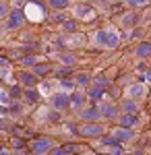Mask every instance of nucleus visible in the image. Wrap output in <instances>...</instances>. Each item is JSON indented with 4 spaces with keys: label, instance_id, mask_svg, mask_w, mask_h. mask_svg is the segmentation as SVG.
Segmentation results:
<instances>
[{
    "label": "nucleus",
    "instance_id": "obj_1",
    "mask_svg": "<svg viewBox=\"0 0 151 155\" xmlns=\"http://www.w3.org/2000/svg\"><path fill=\"white\" fill-rule=\"evenodd\" d=\"M31 151L37 155H44L48 151H52V139L48 137H39V139H33L31 141Z\"/></svg>",
    "mask_w": 151,
    "mask_h": 155
},
{
    "label": "nucleus",
    "instance_id": "obj_2",
    "mask_svg": "<svg viewBox=\"0 0 151 155\" xmlns=\"http://www.w3.org/2000/svg\"><path fill=\"white\" fill-rule=\"evenodd\" d=\"M104 126H102V124H95V122H91V124H83L81 128H79V134H81V137H87V139H91V137H102V134H104Z\"/></svg>",
    "mask_w": 151,
    "mask_h": 155
},
{
    "label": "nucleus",
    "instance_id": "obj_3",
    "mask_svg": "<svg viewBox=\"0 0 151 155\" xmlns=\"http://www.w3.org/2000/svg\"><path fill=\"white\" fill-rule=\"evenodd\" d=\"M23 23H25V12L21 11V8L8 11V21H6V27H8V29H19Z\"/></svg>",
    "mask_w": 151,
    "mask_h": 155
},
{
    "label": "nucleus",
    "instance_id": "obj_4",
    "mask_svg": "<svg viewBox=\"0 0 151 155\" xmlns=\"http://www.w3.org/2000/svg\"><path fill=\"white\" fill-rule=\"evenodd\" d=\"M52 106H54V110H58V112L70 107V95H66V93H56V95H52Z\"/></svg>",
    "mask_w": 151,
    "mask_h": 155
},
{
    "label": "nucleus",
    "instance_id": "obj_5",
    "mask_svg": "<svg viewBox=\"0 0 151 155\" xmlns=\"http://www.w3.org/2000/svg\"><path fill=\"white\" fill-rule=\"evenodd\" d=\"M99 116L102 118H108V120H114V118H118L120 114H118V106L116 104H102V107H99Z\"/></svg>",
    "mask_w": 151,
    "mask_h": 155
},
{
    "label": "nucleus",
    "instance_id": "obj_6",
    "mask_svg": "<svg viewBox=\"0 0 151 155\" xmlns=\"http://www.w3.org/2000/svg\"><path fill=\"white\" fill-rule=\"evenodd\" d=\"M79 116H81V120H85V122H91V120H99L102 118V116H99V107H95V106L81 107Z\"/></svg>",
    "mask_w": 151,
    "mask_h": 155
},
{
    "label": "nucleus",
    "instance_id": "obj_7",
    "mask_svg": "<svg viewBox=\"0 0 151 155\" xmlns=\"http://www.w3.org/2000/svg\"><path fill=\"white\" fill-rule=\"evenodd\" d=\"M112 137L116 139V143H126V141H130L135 134H133V128H114V132H112Z\"/></svg>",
    "mask_w": 151,
    "mask_h": 155
},
{
    "label": "nucleus",
    "instance_id": "obj_8",
    "mask_svg": "<svg viewBox=\"0 0 151 155\" xmlns=\"http://www.w3.org/2000/svg\"><path fill=\"white\" fill-rule=\"evenodd\" d=\"M118 124H120V128H133L137 124V114H120Z\"/></svg>",
    "mask_w": 151,
    "mask_h": 155
},
{
    "label": "nucleus",
    "instance_id": "obj_9",
    "mask_svg": "<svg viewBox=\"0 0 151 155\" xmlns=\"http://www.w3.org/2000/svg\"><path fill=\"white\" fill-rule=\"evenodd\" d=\"M135 54L139 56V58H149L151 56V41H143V44H139L137 46V50H135Z\"/></svg>",
    "mask_w": 151,
    "mask_h": 155
},
{
    "label": "nucleus",
    "instance_id": "obj_10",
    "mask_svg": "<svg viewBox=\"0 0 151 155\" xmlns=\"http://www.w3.org/2000/svg\"><path fill=\"white\" fill-rule=\"evenodd\" d=\"M31 72H33L35 77H46V74L52 72V66L48 62H42V64H35L33 68H31Z\"/></svg>",
    "mask_w": 151,
    "mask_h": 155
},
{
    "label": "nucleus",
    "instance_id": "obj_11",
    "mask_svg": "<svg viewBox=\"0 0 151 155\" xmlns=\"http://www.w3.org/2000/svg\"><path fill=\"white\" fill-rule=\"evenodd\" d=\"M70 107H77V110L85 107V95H83L81 91H75L70 95Z\"/></svg>",
    "mask_w": 151,
    "mask_h": 155
},
{
    "label": "nucleus",
    "instance_id": "obj_12",
    "mask_svg": "<svg viewBox=\"0 0 151 155\" xmlns=\"http://www.w3.org/2000/svg\"><path fill=\"white\" fill-rule=\"evenodd\" d=\"M120 107H122V112L124 114H137V101L133 99V97H128V99H124L122 104H120Z\"/></svg>",
    "mask_w": 151,
    "mask_h": 155
},
{
    "label": "nucleus",
    "instance_id": "obj_13",
    "mask_svg": "<svg viewBox=\"0 0 151 155\" xmlns=\"http://www.w3.org/2000/svg\"><path fill=\"white\" fill-rule=\"evenodd\" d=\"M106 48H118L120 46V35L114 33V31H108V35H106Z\"/></svg>",
    "mask_w": 151,
    "mask_h": 155
},
{
    "label": "nucleus",
    "instance_id": "obj_14",
    "mask_svg": "<svg viewBox=\"0 0 151 155\" xmlns=\"http://www.w3.org/2000/svg\"><path fill=\"white\" fill-rule=\"evenodd\" d=\"M137 23H139V15H137V12H128V15L122 17V25L128 27V29H130V27H135Z\"/></svg>",
    "mask_w": 151,
    "mask_h": 155
},
{
    "label": "nucleus",
    "instance_id": "obj_15",
    "mask_svg": "<svg viewBox=\"0 0 151 155\" xmlns=\"http://www.w3.org/2000/svg\"><path fill=\"white\" fill-rule=\"evenodd\" d=\"M77 149H79L77 145H64V147H58V149H52V155H70Z\"/></svg>",
    "mask_w": 151,
    "mask_h": 155
},
{
    "label": "nucleus",
    "instance_id": "obj_16",
    "mask_svg": "<svg viewBox=\"0 0 151 155\" xmlns=\"http://www.w3.org/2000/svg\"><path fill=\"white\" fill-rule=\"evenodd\" d=\"M37 79H39V77H35L33 72H21V83L27 85V87H33V85L37 83Z\"/></svg>",
    "mask_w": 151,
    "mask_h": 155
},
{
    "label": "nucleus",
    "instance_id": "obj_17",
    "mask_svg": "<svg viewBox=\"0 0 151 155\" xmlns=\"http://www.w3.org/2000/svg\"><path fill=\"white\" fill-rule=\"evenodd\" d=\"M104 87H97V85H95V87H89V91H87V95L91 97V99H99V97H104Z\"/></svg>",
    "mask_w": 151,
    "mask_h": 155
},
{
    "label": "nucleus",
    "instance_id": "obj_18",
    "mask_svg": "<svg viewBox=\"0 0 151 155\" xmlns=\"http://www.w3.org/2000/svg\"><path fill=\"white\" fill-rule=\"evenodd\" d=\"M48 4H50L52 8H56V11H62V8L69 6V0H48Z\"/></svg>",
    "mask_w": 151,
    "mask_h": 155
},
{
    "label": "nucleus",
    "instance_id": "obj_19",
    "mask_svg": "<svg viewBox=\"0 0 151 155\" xmlns=\"http://www.w3.org/2000/svg\"><path fill=\"white\" fill-rule=\"evenodd\" d=\"M19 62H21V64H25V66H35V64H37V58H35V56H31V54H25L23 58H19Z\"/></svg>",
    "mask_w": 151,
    "mask_h": 155
},
{
    "label": "nucleus",
    "instance_id": "obj_20",
    "mask_svg": "<svg viewBox=\"0 0 151 155\" xmlns=\"http://www.w3.org/2000/svg\"><path fill=\"white\" fill-rule=\"evenodd\" d=\"M75 12H77V17H85V15H89V12H91V6H89V4H79Z\"/></svg>",
    "mask_w": 151,
    "mask_h": 155
},
{
    "label": "nucleus",
    "instance_id": "obj_21",
    "mask_svg": "<svg viewBox=\"0 0 151 155\" xmlns=\"http://www.w3.org/2000/svg\"><path fill=\"white\" fill-rule=\"evenodd\" d=\"M60 60H62V64H66L69 68H70V66H72V64H75V62H77L72 54H62V56H60Z\"/></svg>",
    "mask_w": 151,
    "mask_h": 155
},
{
    "label": "nucleus",
    "instance_id": "obj_22",
    "mask_svg": "<svg viewBox=\"0 0 151 155\" xmlns=\"http://www.w3.org/2000/svg\"><path fill=\"white\" fill-rule=\"evenodd\" d=\"M25 97H27L29 101H37V99H39V93H37L35 89H25Z\"/></svg>",
    "mask_w": 151,
    "mask_h": 155
},
{
    "label": "nucleus",
    "instance_id": "obj_23",
    "mask_svg": "<svg viewBox=\"0 0 151 155\" xmlns=\"http://www.w3.org/2000/svg\"><path fill=\"white\" fill-rule=\"evenodd\" d=\"M89 81H91V79H89V74H85V72H83V74H77V79H75L77 85H89Z\"/></svg>",
    "mask_w": 151,
    "mask_h": 155
},
{
    "label": "nucleus",
    "instance_id": "obj_24",
    "mask_svg": "<svg viewBox=\"0 0 151 155\" xmlns=\"http://www.w3.org/2000/svg\"><path fill=\"white\" fill-rule=\"evenodd\" d=\"M145 91H143V85H133L130 87V97L135 95V97H139V95H143Z\"/></svg>",
    "mask_w": 151,
    "mask_h": 155
},
{
    "label": "nucleus",
    "instance_id": "obj_25",
    "mask_svg": "<svg viewBox=\"0 0 151 155\" xmlns=\"http://www.w3.org/2000/svg\"><path fill=\"white\" fill-rule=\"evenodd\" d=\"M106 35H108V31H106V29H99V31L95 33V39H97V44H102V46H104V44H106Z\"/></svg>",
    "mask_w": 151,
    "mask_h": 155
},
{
    "label": "nucleus",
    "instance_id": "obj_26",
    "mask_svg": "<svg viewBox=\"0 0 151 155\" xmlns=\"http://www.w3.org/2000/svg\"><path fill=\"white\" fill-rule=\"evenodd\" d=\"M62 29L69 31V33H72V31L77 29V23H75V21H64V23H62Z\"/></svg>",
    "mask_w": 151,
    "mask_h": 155
},
{
    "label": "nucleus",
    "instance_id": "obj_27",
    "mask_svg": "<svg viewBox=\"0 0 151 155\" xmlns=\"http://www.w3.org/2000/svg\"><path fill=\"white\" fill-rule=\"evenodd\" d=\"M48 120H50V122H60V112L58 110H52V112L48 114Z\"/></svg>",
    "mask_w": 151,
    "mask_h": 155
},
{
    "label": "nucleus",
    "instance_id": "obj_28",
    "mask_svg": "<svg viewBox=\"0 0 151 155\" xmlns=\"http://www.w3.org/2000/svg\"><path fill=\"white\" fill-rule=\"evenodd\" d=\"M8 15V4L4 0H0V17H6Z\"/></svg>",
    "mask_w": 151,
    "mask_h": 155
},
{
    "label": "nucleus",
    "instance_id": "obj_29",
    "mask_svg": "<svg viewBox=\"0 0 151 155\" xmlns=\"http://www.w3.org/2000/svg\"><path fill=\"white\" fill-rule=\"evenodd\" d=\"M12 147H15V149H23V147H25V141L17 137V139H12Z\"/></svg>",
    "mask_w": 151,
    "mask_h": 155
},
{
    "label": "nucleus",
    "instance_id": "obj_30",
    "mask_svg": "<svg viewBox=\"0 0 151 155\" xmlns=\"http://www.w3.org/2000/svg\"><path fill=\"white\" fill-rule=\"evenodd\" d=\"M93 81H95L97 87H106V85H108V79H106V77H95Z\"/></svg>",
    "mask_w": 151,
    "mask_h": 155
},
{
    "label": "nucleus",
    "instance_id": "obj_31",
    "mask_svg": "<svg viewBox=\"0 0 151 155\" xmlns=\"http://www.w3.org/2000/svg\"><path fill=\"white\" fill-rule=\"evenodd\" d=\"M102 143L104 145H112V147H116V139H114V137H104V139H102Z\"/></svg>",
    "mask_w": 151,
    "mask_h": 155
},
{
    "label": "nucleus",
    "instance_id": "obj_32",
    "mask_svg": "<svg viewBox=\"0 0 151 155\" xmlns=\"http://www.w3.org/2000/svg\"><path fill=\"white\" fill-rule=\"evenodd\" d=\"M70 72H72V71H70L69 66H64V68H60V71H58V77L64 79V77H70Z\"/></svg>",
    "mask_w": 151,
    "mask_h": 155
},
{
    "label": "nucleus",
    "instance_id": "obj_33",
    "mask_svg": "<svg viewBox=\"0 0 151 155\" xmlns=\"http://www.w3.org/2000/svg\"><path fill=\"white\" fill-rule=\"evenodd\" d=\"M11 95L12 97H21V95H23V91H21L19 87H12V89H11Z\"/></svg>",
    "mask_w": 151,
    "mask_h": 155
},
{
    "label": "nucleus",
    "instance_id": "obj_34",
    "mask_svg": "<svg viewBox=\"0 0 151 155\" xmlns=\"http://www.w3.org/2000/svg\"><path fill=\"white\" fill-rule=\"evenodd\" d=\"M141 35H143V29H137V27H135V29L130 31V37H135V39H137V37H141Z\"/></svg>",
    "mask_w": 151,
    "mask_h": 155
},
{
    "label": "nucleus",
    "instance_id": "obj_35",
    "mask_svg": "<svg viewBox=\"0 0 151 155\" xmlns=\"http://www.w3.org/2000/svg\"><path fill=\"white\" fill-rule=\"evenodd\" d=\"M60 83H62V87H69V89H72V87H75V81H66V79H62Z\"/></svg>",
    "mask_w": 151,
    "mask_h": 155
},
{
    "label": "nucleus",
    "instance_id": "obj_36",
    "mask_svg": "<svg viewBox=\"0 0 151 155\" xmlns=\"http://www.w3.org/2000/svg\"><path fill=\"white\" fill-rule=\"evenodd\" d=\"M147 0H128V4H133V6H143Z\"/></svg>",
    "mask_w": 151,
    "mask_h": 155
},
{
    "label": "nucleus",
    "instance_id": "obj_37",
    "mask_svg": "<svg viewBox=\"0 0 151 155\" xmlns=\"http://www.w3.org/2000/svg\"><path fill=\"white\" fill-rule=\"evenodd\" d=\"M52 21H62V23H64V21H66V19H64V17H62V15H54V17H52Z\"/></svg>",
    "mask_w": 151,
    "mask_h": 155
},
{
    "label": "nucleus",
    "instance_id": "obj_38",
    "mask_svg": "<svg viewBox=\"0 0 151 155\" xmlns=\"http://www.w3.org/2000/svg\"><path fill=\"white\" fill-rule=\"evenodd\" d=\"M145 72H147V74H145V77H147V81H151V68H147Z\"/></svg>",
    "mask_w": 151,
    "mask_h": 155
},
{
    "label": "nucleus",
    "instance_id": "obj_39",
    "mask_svg": "<svg viewBox=\"0 0 151 155\" xmlns=\"http://www.w3.org/2000/svg\"><path fill=\"white\" fill-rule=\"evenodd\" d=\"M0 114H6V107L4 106H0Z\"/></svg>",
    "mask_w": 151,
    "mask_h": 155
},
{
    "label": "nucleus",
    "instance_id": "obj_40",
    "mask_svg": "<svg viewBox=\"0 0 151 155\" xmlns=\"http://www.w3.org/2000/svg\"><path fill=\"white\" fill-rule=\"evenodd\" d=\"M0 155H11V153L8 151H0Z\"/></svg>",
    "mask_w": 151,
    "mask_h": 155
},
{
    "label": "nucleus",
    "instance_id": "obj_41",
    "mask_svg": "<svg viewBox=\"0 0 151 155\" xmlns=\"http://www.w3.org/2000/svg\"><path fill=\"white\" fill-rule=\"evenodd\" d=\"M108 155H118V153H108Z\"/></svg>",
    "mask_w": 151,
    "mask_h": 155
}]
</instances>
